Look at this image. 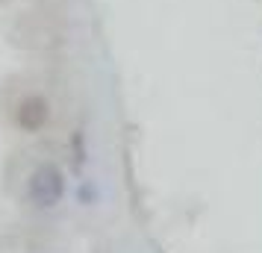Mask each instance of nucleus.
Here are the masks:
<instances>
[{"label": "nucleus", "mask_w": 262, "mask_h": 253, "mask_svg": "<svg viewBox=\"0 0 262 253\" xmlns=\"http://www.w3.org/2000/svg\"><path fill=\"white\" fill-rule=\"evenodd\" d=\"M33 197L41 206H53L62 197V177L56 168H41L33 177Z\"/></svg>", "instance_id": "obj_1"}]
</instances>
